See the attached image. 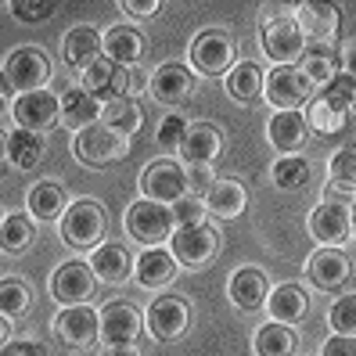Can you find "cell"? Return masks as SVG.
Instances as JSON below:
<instances>
[{
	"label": "cell",
	"instance_id": "6da1fadb",
	"mask_svg": "<svg viewBox=\"0 0 356 356\" xmlns=\"http://www.w3.org/2000/svg\"><path fill=\"white\" fill-rule=\"evenodd\" d=\"M72 152L87 170H104V165H115L119 159L130 155V137L115 134L112 127H104V122H94V127L76 134Z\"/></svg>",
	"mask_w": 356,
	"mask_h": 356
},
{
	"label": "cell",
	"instance_id": "7a4b0ae2",
	"mask_svg": "<svg viewBox=\"0 0 356 356\" xmlns=\"http://www.w3.org/2000/svg\"><path fill=\"white\" fill-rule=\"evenodd\" d=\"M83 90H87L90 97L112 104V101H122L130 97L134 87H140V72L137 69H127V65H115V61L108 58H97L94 65L83 69Z\"/></svg>",
	"mask_w": 356,
	"mask_h": 356
},
{
	"label": "cell",
	"instance_id": "3957f363",
	"mask_svg": "<svg viewBox=\"0 0 356 356\" xmlns=\"http://www.w3.org/2000/svg\"><path fill=\"white\" fill-rule=\"evenodd\" d=\"M259 47H263V54L274 61L277 69L302 61V54H306V36H302V29H299V22H296V11L284 15V18H274V22H263V26H259Z\"/></svg>",
	"mask_w": 356,
	"mask_h": 356
},
{
	"label": "cell",
	"instance_id": "277c9868",
	"mask_svg": "<svg viewBox=\"0 0 356 356\" xmlns=\"http://www.w3.org/2000/svg\"><path fill=\"white\" fill-rule=\"evenodd\" d=\"M51 58L40 47H18L4 58V83L18 94H36L47 90L51 83Z\"/></svg>",
	"mask_w": 356,
	"mask_h": 356
},
{
	"label": "cell",
	"instance_id": "5b68a950",
	"mask_svg": "<svg viewBox=\"0 0 356 356\" xmlns=\"http://www.w3.org/2000/svg\"><path fill=\"white\" fill-rule=\"evenodd\" d=\"M58 227H61V238H65L69 245H76V248H97V241L104 238L108 220H104L101 202L79 198V202H72L65 209V216L58 220Z\"/></svg>",
	"mask_w": 356,
	"mask_h": 356
},
{
	"label": "cell",
	"instance_id": "8992f818",
	"mask_svg": "<svg viewBox=\"0 0 356 356\" xmlns=\"http://www.w3.org/2000/svg\"><path fill=\"white\" fill-rule=\"evenodd\" d=\"M263 101L274 104L277 112H299L302 104L313 101V83L302 76V69H270L266 83H263Z\"/></svg>",
	"mask_w": 356,
	"mask_h": 356
},
{
	"label": "cell",
	"instance_id": "52a82bcc",
	"mask_svg": "<svg viewBox=\"0 0 356 356\" xmlns=\"http://www.w3.org/2000/svg\"><path fill=\"white\" fill-rule=\"evenodd\" d=\"M187 327H191V306H187L184 296H159L144 313V331L159 342L184 339Z\"/></svg>",
	"mask_w": 356,
	"mask_h": 356
},
{
	"label": "cell",
	"instance_id": "ba28073f",
	"mask_svg": "<svg viewBox=\"0 0 356 356\" xmlns=\"http://www.w3.org/2000/svg\"><path fill=\"white\" fill-rule=\"evenodd\" d=\"M220 230H213L209 223L202 227H177L173 230V238H170V252L180 266H205V263H213L216 252H220Z\"/></svg>",
	"mask_w": 356,
	"mask_h": 356
},
{
	"label": "cell",
	"instance_id": "9c48e42d",
	"mask_svg": "<svg viewBox=\"0 0 356 356\" xmlns=\"http://www.w3.org/2000/svg\"><path fill=\"white\" fill-rule=\"evenodd\" d=\"M234 40L223 29H202L191 44V69L202 76H227L234 69Z\"/></svg>",
	"mask_w": 356,
	"mask_h": 356
},
{
	"label": "cell",
	"instance_id": "30bf717a",
	"mask_svg": "<svg viewBox=\"0 0 356 356\" xmlns=\"http://www.w3.org/2000/svg\"><path fill=\"white\" fill-rule=\"evenodd\" d=\"M173 209L162 205V202H148V198H137L127 209V230L144 241V245H155V241H170L173 238Z\"/></svg>",
	"mask_w": 356,
	"mask_h": 356
},
{
	"label": "cell",
	"instance_id": "8fae6325",
	"mask_svg": "<svg viewBox=\"0 0 356 356\" xmlns=\"http://www.w3.org/2000/svg\"><path fill=\"white\" fill-rule=\"evenodd\" d=\"M184 195H191L187 191L184 165H177L170 159H159V162H152L148 170L140 173V198L162 202V205H177Z\"/></svg>",
	"mask_w": 356,
	"mask_h": 356
},
{
	"label": "cell",
	"instance_id": "7c38bea8",
	"mask_svg": "<svg viewBox=\"0 0 356 356\" xmlns=\"http://www.w3.org/2000/svg\"><path fill=\"white\" fill-rule=\"evenodd\" d=\"M54 331H58V339L72 346V349H87L101 339V313L87 302H79V306H65L58 313V321H54Z\"/></svg>",
	"mask_w": 356,
	"mask_h": 356
},
{
	"label": "cell",
	"instance_id": "4fadbf2b",
	"mask_svg": "<svg viewBox=\"0 0 356 356\" xmlns=\"http://www.w3.org/2000/svg\"><path fill=\"white\" fill-rule=\"evenodd\" d=\"M15 122L22 130L33 134H47L61 122V97L51 90H36V94H22L15 101Z\"/></svg>",
	"mask_w": 356,
	"mask_h": 356
},
{
	"label": "cell",
	"instance_id": "5bb4252c",
	"mask_svg": "<svg viewBox=\"0 0 356 356\" xmlns=\"http://www.w3.org/2000/svg\"><path fill=\"white\" fill-rule=\"evenodd\" d=\"M94 284H97V274H94V266L83 263V259L61 263L54 270V277H51V291H54V299L61 306H79L83 299H90Z\"/></svg>",
	"mask_w": 356,
	"mask_h": 356
},
{
	"label": "cell",
	"instance_id": "9a60e30c",
	"mask_svg": "<svg viewBox=\"0 0 356 356\" xmlns=\"http://www.w3.org/2000/svg\"><path fill=\"white\" fill-rule=\"evenodd\" d=\"M144 331V313L130 302H108L101 309V346H134Z\"/></svg>",
	"mask_w": 356,
	"mask_h": 356
},
{
	"label": "cell",
	"instance_id": "2e32d148",
	"mask_svg": "<svg viewBox=\"0 0 356 356\" xmlns=\"http://www.w3.org/2000/svg\"><path fill=\"white\" fill-rule=\"evenodd\" d=\"M148 90L162 104H180L195 94V72L184 61H162L148 79Z\"/></svg>",
	"mask_w": 356,
	"mask_h": 356
},
{
	"label": "cell",
	"instance_id": "e0dca14e",
	"mask_svg": "<svg viewBox=\"0 0 356 356\" xmlns=\"http://www.w3.org/2000/svg\"><path fill=\"white\" fill-rule=\"evenodd\" d=\"M306 277H309L313 288H321V291L342 288V284L349 281V256L342 252V248H327V245H321L317 252L306 259Z\"/></svg>",
	"mask_w": 356,
	"mask_h": 356
},
{
	"label": "cell",
	"instance_id": "ac0fdd59",
	"mask_svg": "<svg viewBox=\"0 0 356 356\" xmlns=\"http://www.w3.org/2000/svg\"><path fill=\"white\" fill-rule=\"evenodd\" d=\"M90 266H94V274H97L101 284H127L137 274V259L130 256V248L119 245V241L97 245L94 256H90Z\"/></svg>",
	"mask_w": 356,
	"mask_h": 356
},
{
	"label": "cell",
	"instance_id": "d6986e66",
	"mask_svg": "<svg viewBox=\"0 0 356 356\" xmlns=\"http://www.w3.org/2000/svg\"><path fill=\"white\" fill-rule=\"evenodd\" d=\"M309 234L317 238V241H324L327 248H339L353 234L349 205H342V202H321L309 213Z\"/></svg>",
	"mask_w": 356,
	"mask_h": 356
},
{
	"label": "cell",
	"instance_id": "ffe728a7",
	"mask_svg": "<svg viewBox=\"0 0 356 356\" xmlns=\"http://www.w3.org/2000/svg\"><path fill=\"white\" fill-rule=\"evenodd\" d=\"M227 296L238 309L252 313L259 306H266L270 299V284H266V274L259 266H238L234 274H230V284H227Z\"/></svg>",
	"mask_w": 356,
	"mask_h": 356
},
{
	"label": "cell",
	"instance_id": "44dd1931",
	"mask_svg": "<svg viewBox=\"0 0 356 356\" xmlns=\"http://www.w3.org/2000/svg\"><path fill=\"white\" fill-rule=\"evenodd\" d=\"M327 173H331V184L324 187V198H321V202L353 205V202H356V152H353V148L334 152Z\"/></svg>",
	"mask_w": 356,
	"mask_h": 356
},
{
	"label": "cell",
	"instance_id": "7402d4cb",
	"mask_svg": "<svg viewBox=\"0 0 356 356\" xmlns=\"http://www.w3.org/2000/svg\"><path fill=\"white\" fill-rule=\"evenodd\" d=\"M177 259H173V252L170 248H144V252L137 256V274H134V281L140 284V288H148V291H155V288H165L173 277H177Z\"/></svg>",
	"mask_w": 356,
	"mask_h": 356
},
{
	"label": "cell",
	"instance_id": "603a6c76",
	"mask_svg": "<svg viewBox=\"0 0 356 356\" xmlns=\"http://www.w3.org/2000/svg\"><path fill=\"white\" fill-rule=\"evenodd\" d=\"M306 137H309V127H306L302 112H277V115H270V122H266V140L274 144L277 152H284V155L302 152Z\"/></svg>",
	"mask_w": 356,
	"mask_h": 356
},
{
	"label": "cell",
	"instance_id": "cb8c5ba5",
	"mask_svg": "<svg viewBox=\"0 0 356 356\" xmlns=\"http://www.w3.org/2000/svg\"><path fill=\"white\" fill-rule=\"evenodd\" d=\"M61 58L76 69H87L97 58H104V36H97V29L90 26H76L61 36Z\"/></svg>",
	"mask_w": 356,
	"mask_h": 356
},
{
	"label": "cell",
	"instance_id": "d4e9b609",
	"mask_svg": "<svg viewBox=\"0 0 356 356\" xmlns=\"http://www.w3.org/2000/svg\"><path fill=\"white\" fill-rule=\"evenodd\" d=\"M245 205H248V191H245V184H238L234 177H220L213 187H209V195H205V209H209V216H216V220L241 216Z\"/></svg>",
	"mask_w": 356,
	"mask_h": 356
},
{
	"label": "cell",
	"instance_id": "484cf974",
	"mask_svg": "<svg viewBox=\"0 0 356 356\" xmlns=\"http://www.w3.org/2000/svg\"><path fill=\"white\" fill-rule=\"evenodd\" d=\"M296 22H299L306 40H331L339 33V8L317 4V0H302V4H296Z\"/></svg>",
	"mask_w": 356,
	"mask_h": 356
},
{
	"label": "cell",
	"instance_id": "4316f807",
	"mask_svg": "<svg viewBox=\"0 0 356 356\" xmlns=\"http://www.w3.org/2000/svg\"><path fill=\"white\" fill-rule=\"evenodd\" d=\"M266 309H270V321H277V324H299L309 309V296H306L302 284L288 281V284H277L270 291Z\"/></svg>",
	"mask_w": 356,
	"mask_h": 356
},
{
	"label": "cell",
	"instance_id": "83f0119b",
	"mask_svg": "<svg viewBox=\"0 0 356 356\" xmlns=\"http://www.w3.org/2000/svg\"><path fill=\"white\" fill-rule=\"evenodd\" d=\"M220 148H223V137H220V130L213 127V122H191L180 155H184V165H198V162L213 165L216 155H220Z\"/></svg>",
	"mask_w": 356,
	"mask_h": 356
},
{
	"label": "cell",
	"instance_id": "f1b7e54d",
	"mask_svg": "<svg viewBox=\"0 0 356 356\" xmlns=\"http://www.w3.org/2000/svg\"><path fill=\"white\" fill-rule=\"evenodd\" d=\"M61 97V122L65 127H76V130H87V127H94V122L101 119V101L97 97H90L83 87H69L65 94H58Z\"/></svg>",
	"mask_w": 356,
	"mask_h": 356
},
{
	"label": "cell",
	"instance_id": "f546056e",
	"mask_svg": "<svg viewBox=\"0 0 356 356\" xmlns=\"http://www.w3.org/2000/svg\"><path fill=\"white\" fill-rule=\"evenodd\" d=\"M144 54V36L134 26H115L104 33V58L115 61V65H127L134 69Z\"/></svg>",
	"mask_w": 356,
	"mask_h": 356
},
{
	"label": "cell",
	"instance_id": "4dcf8cb0",
	"mask_svg": "<svg viewBox=\"0 0 356 356\" xmlns=\"http://www.w3.org/2000/svg\"><path fill=\"white\" fill-rule=\"evenodd\" d=\"M4 148H8V162L15 170H33V165H40V159H44L47 140H44V134H33V130L18 127V130L8 134Z\"/></svg>",
	"mask_w": 356,
	"mask_h": 356
},
{
	"label": "cell",
	"instance_id": "1f68e13d",
	"mask_svg": "<svg viewBox=\"0 0 356 356\" xmlns=\"http://www.w3.org/2000/svg\"><path fill=\"white\" fill-rule=\"evenodd\" d=\"M263 83H266V76L256 61H238V65L227 72V94L238 104H256L263 97Z\"/></svg>",
	"mask_w": 356,
	"mask_h": 356
},
{
	"label": "cell",
	"instance_id": "d6a6232c",
	"mask_svg": "<svg viewBox=\"0 0 356 356\" xmlns=\"http://www.w3.org/2000/svg\"><path fill=\"white\" fill-rule=\"evenodd\" d=\"M65 187L54 184V180H40L33 191H29V213L33 220L40 223H51V220H61L65 216Z\"/></svg>",
	"mask_w": 356,
	"mask_h": 356
},
{
	"label": "cell",
	"instance_id": "836d02e7",
	"mask_svg": "<svg viewBox=\"0 0 356 356\" xmlns=\"http://www.w3.org/2000/svg\"><path fill=\"white\" fill-rule=\"evenodd\" d=\"M256 356H296V331H291L288 324H277V321H270L256 331Z\"/></svg>",
	"mask_w": 356,
	"mask_h": 356
},
{
	"label": "cell",
	"instance_id": "e575fe53",
	"mask_svg": "<svg viewBox=\"0 0 356 356\" xmlns=\"http://www.w3.org/2000/svg\"><path fill=\"white\" fill-rule=\"evenodd\" d=\"M101 122H104V127H112L115 134H122V137H134L140 130V122H144V112H140V104L134 97H122V101L104 104Z\"/></svg>",
	"mask_w": 356,
	"mask_h": 356
},
{
	"label": "cell",
	"instance_id": "d590c367",
	"mask_svg": "<svg viewBox=\"0 0 356 356\" xmlns=\"http://www.w3.org/2000/svg\"><path fill=\"white\" fill-rule=\"evenodd\" d=\"M309 162L302 155H281L274 162V170H270V177H274V187H281V191H302V187L309 184Z\"/></svg>",
	"mask_w": 356,
	"mask_h": 356
},
{
	"label": "cell",
	"instance_id": "8d00e7d4",
	"mask_svg": "<svg viewBox=\"0 0 356 356\" xmlns=\"http://www.w3.org/2000/svg\"><path fill=\"white\" fill-rule=\"evenodd\" d=\"M306 127L317 130V134H324V137H327V134H342V130H346V112L331 108L324 97H313V101L306 104Z\"/></svg>",
	"mask_w": 356,
	"mask_h": 356
},
{
	"label": "cell",
	"instance_id": "74e56055",
	"mask_svg": "<svg viewBox=\"0 0 356 356\" xmlns=\"http://www.w3.org/2000/svg\"><path fill=\"white\" fill-rule=\"evenodd\" d=\"M33 241V223L26 216H4V227H0V245H4V252H22V248H29Z\"/></svg>",
	"mask_w": 356,
	"mask_h": 356
},
{
	"label": "cell",
	"instance_id": "f35d334b",
	"mask_svg": "<svg viewBox=\"0 0 356 356\" xmlns=\"http://www.w3.org/2000/svg\"><path fill=\"white\" fill-rule=\"evenodd\" d=\"M187 130H191V122H187L180 112L162 115V122H159V134H155L159 148H162V152H180V148H184V140H187Z\"/></svg>",
	"mask_w": 356,
	"mask_h": 356
},
{
	"label": "cell",
	"instance_id": "ab89813d",
	"mask_svg": "<svg viewBox=\"0 0 356 356\" xmlns=\"http://www.w3.org/2000/svg\"><path fill=\"white\" fill-rule=\"evenodd\" d=\"M302 76L313 83V87H327V83L339 76V61H334L331 54H324V51H317V54H302Z\"/></svg>",
	"mask_w": 356,
	"mask_h": 356
},
{
	"label": "cell",
	"instance_id": "60d3db41",
	"mask_svg": "<svg viewBox=\"0 0 356 356\" xmlns=\"http://www.w3.org/2000/svg\"><path fill=\"white\" fill-rule=\"evenodd\" d=\"M317 97H324V101L331 104V108H339V112H346V115H349V112L356 108V83H353L349 76H342V72H339V76H334V79L327 83V87H324Z\"/></svg>",
	"mask_w": 356,
	"mask_h": 356
},
{
	"label": "cell",
	"instance_id": "b9f144b4",
	"mask_svg": "<svg viewBox=\"0 0 356 356\" xmlns=\"http://www.w3.org/2000/svg\"><path fill=\"white\" fill-rule=\"evenodd\" d=\"M29 302H33V296H29V288L22 281L8 277L4 284H0V309H4V317H18V313H26Z\"/></svg>",
	"mask_w": 356,
	"mask_h": 356
},
{
	"label": "cell",
	"instance_id": "7bdbcfd3",
	"mask_svg": "<svg viewBox=\"0 0 356 356\" xmlns=\"http://www.w3.org/2000/svg\"><path fill=\"white\" fill-rule=\"evenodd\" d=\"M173 209V223L177 227H202L205 216H209V209H205V198L202 195H184Z\"/></svg>",
	"mask_w": 356,
	"mask_h": 356
},
{
	"label": "cell",
	"instance_id": "ee69618b",
	"mask_svg": "<svg viewBox=\"0 0 356 356\" xmlns=\"http://www.w3.org/2000/svg\"><path fill=\"white\" fill-rule=\"evenodd\" d=\"M327 321L334 327V334H356V296H342L334 299Z\"/></svg>",
	"mask_w": 356,
	"mask_h": 356
},
{
	"label": "cell",
	"instance_id": "f6af8a7d",
	"mask_svg": "<svg viewBox=\"0 0 356 356\" xmlns=\"http://www.w3.org/2000/svg\"><path fill=\"white\" fill-rule=\"evenodd\" d=\"M184 173H187V191L191 195H209V187H213L220 177H213V165L209 162H198V165H184Z\"/></svg>",
	"mask_w": 356,
	"mask_h": 356
},
{
	"label": "cell",
	"instance_id": "bcb514c9",
	"mask_svg": "<svg viewBox=\"0 0 356 356\" xmlns=\"http://www.w3.org/2000/svg\"><path fill=\"white\" fill-rule=\"evenodd\" d=\"M8 11L18 18V22H47V18L58 11V4H26V0H11Z\"/></svg>",
	"mask_w": 356,
	"mask_h": 356
},
{
	"label": "cell",
	"instance_id": "7dc6e473",
	"mask_svg": "<svg viewBox=\"0 0 356 356\" xmlns=\"http://www.w3.org/2000/svg\"><path fill=\"white\" fill-rule=\"evenodd\" d=\"M321 356H356V334H331L321 346Z\"/></svg>",
	"mask_w": 356,
	"mask_h": 356
},
{
	"label": "cell",
	"instance_id": "c3c4849f",
	"mask_svg": "<svg viewBox=\"0 0 356 356\" xmlns=\"http://www.w3.org/2000/svg\"><path fill=\"white\" fill-rule=\"evenodd\" d=\"M0 356H47V349L40 346V342H26V339H18V342H4Z\"/></svg>",
	"mask_w": 356,
	"mask_h": 356
},
{
	"label": "cell",
	"instance_id": "681fc988",
	"mask_svg": "<svg viewBox=\"0 0 356 356\" xmlns=\"http://www.w3.org/2000/svg\"><path fill=\"white\" fill-rule=\"evenodd\" d=\"M122 11H130L137 18H152V15L162 11V4L159 0H122Z\"/></svg>",
	"mask_w": 356,
	"mask_h": 356
},
{
	"label": "cell",
	"instance_id": "f907efd6",
	"mask_svg": "<svg viewBox=\"0 0 356 356\" xmlns=\"http://www.w3.org/2000/svg\"><path fill=\"white\" fill-rule=\"evenodd\" d=\"M339 72L356 83V47H353V44H349V47L342 51V58H339Z\"/></svg>",
	"mask_w": 356,
	"mask_h": 356
},
{
	"label": "cell",
	"instance_id": "816d5d0a",
	"mask_svg": "<svg viewBox=\"0 0 356 356\" xmlns=\"http://www.w3.org/2000/svg\"><path fill=\"white\" fill-rule=\"evenodd\" d=\"M101 356H140L137 346H104Z\"/></svg>",
	"mask_w": 356,
	"mask_h": 356
},
{
	"label": "cell",
	"instance_id": "f5cc1de1",
	"mask_svg": "<svg viewBox=\"0 0 356 356\" xmlns=\"http://www.w3.org/2000/svg\"><path fill=\"white\" fill-rule=\"evenodd\" d=\"M349 223H353V234H356V202L349 205Z\"/></svg>",
	"mask_w": 356,
	"mask_h": 356
},
{
	"label": "cell",
	"instance_id": "db71d44e",
	"mask_svg": "<svg viewBox=\"0 0 356 356\" xmlns=\"http://www.w3.org/2000/svg\"><path fill=\"white\" fill-rule=\"evenodd\" d=\"M353 47H356V33H353Z\"/></svg>",
	"mask_w": 356,
	"mask_h": 356
}]
</instances>
